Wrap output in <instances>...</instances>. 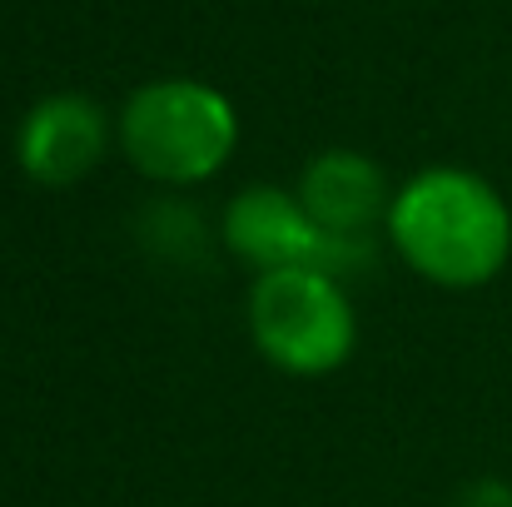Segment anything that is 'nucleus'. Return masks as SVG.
Masks as SVG:
<instances>
[{"label":"nucleus","instance_id":"nucleus-6","mask_svg":"<svg viewBox=\"0 0 512 507\" xmlns=\"http://www.w3.org/2000/svg\"><path fill=\"white\" fill-rule=\"evenodd\" d=\"M299 204L314 214L319 229L339 239H368L373 219H388L393 189L383 169L358 150H324L299 174Z\"/></svg>","mask_w":512,"mask_h":507},{"label":"nucleus","instance_id":"nucleus-5","mask_svg":"<svg viewBox=\"0 0 512 507\" xmlns=\"http://www.w3.org/2000/svg\"><path fill=\"white\" fill-rule=\"evenodd\" d=\"M110 150V120L105 110L80 90H55L35 100L15 125V165L30 184L70 189Z\"/></svg>","mask_w":512,"mask_h":507},{"label":"nucleus","instance_id":"nucleus-7","mask_svg":"<svg viewBox=\"0 0 512 507\" xmlns=\"http://www.w3.org/2000/svg\"><path fill=\"white\" fill-rule=\"evenodd\" d=\"M453 507H512V483H503V478H478V483H468L458 493Z\"/></svg>","mask_w":512,"mask_h":507},{"label":"nucleus","instance_id":"nucleus-4","mask_svg":"<svg viewBox=\"0 0 512 507\" xmlns=\"http://www.w3.org/2000/svg\"><path fill=\"white\" fill-rule=\"evenodd\" d=\"M219 234L234 259L254 264L259 274L274 269H324L348 274L353 264L373 259L368 239H339L314 224V214L299 204V194L279 184H244L219 219Z\"/></svg>","mask_w":512,"mask_h":507},{"label":"nucleus","instance_id":"nucleus-3","mask_svg":"<svg viewBox=\"0 0 512 507\" xmlns=\"http://www.w3.org/2000/svg\"><path fill=\"white\" fill-rule=\"evenodd\" d=\"M249 338L289 378L339 373L358 348V314L339 274L274 269L249 284Z\"/></svg>","mask_w":512,"mask_h":507},{"label":"nucleus","instance_id":"nucleus-2","mask_svg":"<svg viewBox=\"0 0 512 507\" xmlns=\"http://www.w3.org/2000/svg\"><path fill=\"white\" fill-rule=\"evenodd\" d=\"M125 160L155 184H204L229 165L239 145V115L224 90L189 80V75H165L145 80L130 90L115 120Z\"/></svg>","mask_w":512,"mask_h":507},{"label":"nucleus","instance_id":"nucleus-1","mask_svg":"<svg viewBox=\"0 0 512 507\" xmlns=\"http://www.w3.org/2000/svg\"><path fill=\"white\" fill-rule=\"evenodd\" d=\"M398 259L438 289H483L512 259V209L503 189L463 165H428L393 189L383 219Z\"/></svg>","mask_w":512,"mask_h":507}]
</instances>
